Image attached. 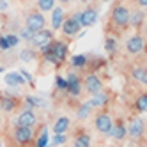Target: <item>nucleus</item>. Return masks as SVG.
<instances>
[{
	"label": "nucleus",
	"instance_id": "obj_1",
	"mask_svg": "<svg viewBox=\"0 0 147 147\" xmlns=\"http://www.w3.org/2000/svg\"><path fill=\"white\" fill-rule=\"evenodd\" d=\"M43 50V55L48 62H53V64H60L64 62L66 55H67V46L62 43V41H51L50 45H46Z\"/></svg>",
	"mask_w": 147,
	"mask_h": 147
},
{
	"label": "nucleus",
	"instance_id": "obj_2",
	"mask_svg": "<svg viewBox=\"0 0 147 147\" xmlns=\"http://www.w3.org/2000/svg\"><path fill=\"white\" fill-rule=\"evenodd\" d=\"M45 25H46V20H45V16L41 14V13H37V11L28 13L27 20H25V27L28 30H32V32H39V30L45 28Z\"/></svg>",
	"mask_w": 147,
	"mask_h": 147
},
{
	"label": "nucleus",
	"instance_id": "obj_3",
	"mask_svg": "<svg viewBox=\"0 0 147 147\" xmlns=\"http://www.w3.org/2000/svg\"><path fill=\"white\" fill-rule=\"evenodd\" d=\"M94 126H96V129L103 135H110L112 128H113V121L108 113H105V112H99L96 115V119H94Z\"/></svg>",
	"mask_w": 147,
	"mask_h": 147
},
{
	"label": "nucleus",
	"instance_id": "obj_4",
	"mask_svg": "<svg viewBox=\"0 0 147 147\" xmlns=\"http://www.w3.org/2000/svg\"><path fill=\"white\" fill-rule=\"evenodd\" d=\"M112 22L117 25V27H121V28L128 27L129 25V11L124 5H117L112 11Z\"/></svg>",
	"mask_w": 147,
	"mask_h": 147
},
{
	"label": "nucleus",
	"instance_id": "obj_5",
	"mask_svg": "<svg viewBox=\"0 0 147 147\" xmlns=\"http://www.w3.org/2000/svg\"><path fill=\"white\" fill-rule=\"evenodd\" d=\"M76 18H78V22H80V25H82V27H92L94 23L98 22L99 14H98L96 9L87 7V9H83L82 13H78V14H76Z\"/></svg>",
	"mask_w": 147,
	"mask_h": 147
},
{
	"label": "nucleus",
	"instance_id": "obj_6",
	"mask_svg": "<svg viewBox=\"0 0 147 147\" xmlns=\"http://www.w3.org/2000/svg\"><path fill=\"white\" fill-rule=\"evenodd\" d=\"M32 138H34L32 128H25V126H16L14 128V140L20 145H25L28 142H32Z\"/></svg>",
	"mask_w": 147,
	"mask_h": 147
},
{
	"label": "nucleus",
	"instance_id": "obj_7",
	"mask_svg": "<svg viewBox=\"0 0 147 147\" xmlns=\"http://www.w3.org/2000/svg\"><path fill=\"white\" fill-rule=\"evenodd\" d=\"M83 87H85V90L89 92V94H98V92H101V89H103V83H101V78L98 76V75H87L85 76V80H83Z\"/></svg>",
	"mask_w": 147,
	"mask_h": 147
},
{
	"label": "nucleus",
	"instance_id": "obj_8",
	"mask_svg": "<svg viewBox=\"0 0 147 147\" xmlns=\"http://www.w3.org/2000/svg\"><path fill=\"white\" fill-rule=\"evenodd\" d=\"M51 37H53V34H51L50 30L43 28V30H39V32L34 34V37H32V45L37 46V48H45L46 45L51 43Z\"/></svg>",
	"mask_w": 147,
	"mask_h": 147
},
{
	"label": "nucleus",
	"instance_id": "obj_9",
	"mask_svg": "<svg viewBox=\"0 0 147 147\" xmlns=\"http://www.w3.org/2000/svg\"><path fill=\"white\" fill-rule=\"evenodd\" d=\"M18 126H25V128H32V126L37 122V117H36V113H34V110L32 108H27V110H23L22 113L18 115Z\"/></svg>",
	"mask_w": 147,
	"mask_h": 147
},
{
	"label": "nucleus",
	"instance_id": "obj_10",
	"mask_svg": "<svg viewBox=\"0 0 147 147\" xmlns=\"http://www.w3.org/2000/svg\"><path fill=\"white\" fill-rule=\"evenodd\" d=\"M80 28H82V25H80V22H78L76 16L67 18V20H64V23H62V32H64L66 36H75V34H78Z\"/></svg>",
	"mask_w": 147,
	"mask_h": 147
},
{
	"label": "nucleus",
	"instance_id": "obj_11",
	"mask_svg": "<svg viewBox=\"0 0 147 147\" xmlns=\"http://www.w3.org/2000/svg\"><path fill=\"white\" fill-rule=\"evenodd\" d=\"M128 135L131 138H140L144 135V121L140 117H135L131 119V122L128 124Z\"/></svg>",
	"mask_w": 147,
	"mask_h": 147
},
{
	"label": "nucleus",
	"instance_id": "obj_12",
	"mask_svg": "<svg viewBox=\"0 0 147 147\" xmlns=\"http://www.w3.org/2000/svg\"><path fill=\"white\" fill-rule=\"evenodd\" d=\"M126 50H128L131 55L140 53V51L144 50V39H142V36H131L128 39V43H126Z\"/></svg>",
	"mask_w": 147,
	"mask_h": 147
},
{
	"label": "nucleus",
	"instance_id": "obj_13",
	"mask_svg": "<svg viewBox=\"0 0 147 147\" xmlns=\"http://www.w3.org/2000/svg\"><path fill=\"white\" fill-rule=\"evenodd\" d=\"M66 80H67V92L71 94V96H78V94L82 92V82H80V78L75 75V73H71Z\"/></svg>",
	"mask_w": 147,
	"mask_h": 147
},
{
	"label": "nucleus",
	"instance_id": "obj_14",
	"mask_svg": "<svg viewBox=\"0 0 147 147\" xmlns=\"http://www.w3.org/2000/svg\"><path fill=\"white\" fill-rule=\"evenodd\" d=\"M62 23H64V9L53 7L51 9V27L59 30V28H62Z\"/></svg>",
	"mask_w": 147,
	"mask_h": 147
},
{
	"label": "nucleus",
	"instance_id": "obj_15",
	"mask_svg": "<svg viewBox=\"0 0 147 147\" xmlns=\"http://www.w3.org/2000/svg\"><path fill=\"white\" fill-rule=\"evenodd\" d=\"M126 135H128V128L119 121V122H115L113 124V128L110 131V136H113L115 140H124L126 138Z\"/></svg>",
	"mask_w": 147,
	"mask_h": 147
},
{
	"label": "nucleus",
	"instance_id": "obj_16",
	"mask_svg": "<svg viewBox=\"0 0 147 147\" xmlns=\"http://www.w3.org/2000/svg\"><path fill=\"white\" fill-rule=\"evenodd\" d=\"M5 83L9 87H20V85H23L25 83V78L22 76V73H7L5 75Z\"/></svg>",
	"mask_w": 147,
	"mask_h": 147
},
{
	"label": "nucleus",
	"instance_id": "obj_17",
	"mask_svg": "<svg viewBox=\"0 0 147 147\" xmlns=\"http://www.w3.org/2000/svg\"><path fill=\"white\" fill-rule=\"evenodd\" d=\"M16 98L14 96H0V110H4V112H13L16 108Z\"/></svg>",
	"mask_w": 147,
	"mask_h": 147
},
{
	"label": "nucleus",
	"instance_id": "obj_18",
	"mask_svg": "<svg viewBox=\"0 0 147 147\" xmlns=\"http://www.w3.org/2000/svg\"><path fill=\"white\" fill-rule=\"evenodd\" d=\"M69 126H71V121L69 117H66V115H62V117H59L53 124V133H66L69 129Z\"/></svg>",
	"mask_w": 147,
	"mask_h": 147
},
{
	"label": "nucleus",
	"instance_id": "obj_19",
	"mask_svg": "<svg viewBox=\"0 0 147 147\" xmlns=\"http://www.w3.org/2000/svg\"><path fill=\"white\" fill-rule=\"evenodd\" d=\"M73 147H90V135L85 133V131H80V133L75 136Z\"/></svg>",
	"mask_w": 147,
	"mask_h": 147
},
{
	"label": "nucleus",
	"instance_id": "obj_20",
	"mask_svg": "<svg viewBox=\"0 0 147 147\" xmlns=\"http://www.w3.org/2000/svg\"><path fill=\"white\" fill-rule=\"evenodd\" d=\"M144 13L142 11H133V13H129V25L131 27H135V28H138L142 23H144Z\"/></svg>",
	"mask_w": 147,
	"mask_h": 147
},
{
	"label": "nucleus",
	"instance_id": "obj_21",
	"mask_svg": "<svg viewBox=\"0 0 147 147\" xmlns=\"http://www.w3.org/2000/svg\"><path fill=\"white\" fill-rule=\"evenodd\" d=\"M107 101H108L107 94H105V92L101 90V92H98V94H94V98L90 99V105H92L94 108H99V107H103V105L107 103Z\"/></svg>",
	"mask_w": 147,
	"mask_h": 147
},
{
	"label": "nucleus",
	"instance_id": "obj_22",
	"mask_svg": "<svg viewBox=\"0 0 147 147\" xmlns=\"http://www.w3.org/2000/svg\"><path fill=\"white\" fill-rule=\"evenodd\" d=\"M131 75L136 82H142V83H147V69L145 67H135L131 71Z\"/></svg>",
	"mask_w": 147,
	"mask_h": 147
},
{
	"label": "nucleus",
	"instance_id": "obj_23",
	"mask_svg": "<svg viewBox=\"0 0 147 147\" xmlns=\"http://www.w3.org/2000/svg\"><path fill=\"white\" fill-rule=\"evenodd\" d=\"M94 107L90 105V101H87V103H83V105H80V108H78V119H87L89 115H90V110H92Z\"/></svg>",
	"mask_w": 147,
	"mask_h": 147
},
{
	"label": "nucleus",
	"instance_id": "obj_24",
	"mask_svg": "<svg viewBox=\"0 0 147 147\" xmlns=\"http://www.w3.org/2000/svg\"><path fill=\"white\" fill-rule=\"evenodd\" d=\"M135 107L138 112H147V94H140L138 98H136V103H135Z\"/></svg>",
	"mask_w": 147,
	"mask_h": 147
},
{
	"label": "nucleus",
	"instance_id": "obj_25",
	"mask_svg": "<svg viewBox=\"0 0 147 147\" xmlns=\"http://www.w3.org/2000/svg\"><path fill=\"white\" fill-rule=\"evenodd\" d=\"M37 7H39V11H51V9L55 7V0H37Z\"/></svg>",
	"mask_w": 147,
	"mask_h": 147
},
{
	"label": "nucleus",
	"instance_id": "obj_26",
	"mask_svg": "<svg viewBox=\"0 0 147 147\" xmlns=\"http://www.w3.org/2000/svg\"><path fill=\"white\" fill-rule=\"evenodd\" d=\"M87 64V57L85 55H75L71 59V66L73 67H85Z\"/></svg>",
	"mask_w": 147,
	"mask_h": 147
},
{
	"label": "nucleus",
	"instance_id": "obj_27",
	"mask_svg": "<svg viewBox=\"0 0 147 147\" xmlns=\"http://www.w3.org/2000/svg\"><path fill=\"white\" fill-rule=\"evenodd\" d=\"M36 145H37V147H48V131H46L45 128H43V131L39 133Z\"/></svg>",
	"mask_w": 147,
	"mask_h": 147
},
{
	"label": "nucleus",
	"instance_id": "obj_28",
	"mask_svg": "<svg viewBox=\"0 0 147 147\" xmlns=\"http://www.w3.org/2000/svg\"><path fill=\"white\" fill-rule=\"evenodd\" d=\"M25 103L28 105V108H34V107H43V105H45V101H43V99H39V98H36V96H27Z\"/></svg>",
	"mask_w": 147,
	"mask_h": 147
},
{
	"label": "nucleus",
	"instance_id": "obj_29",
	"mask_svg": "<svg viewBox=\"0 0 147 147\" xmlns=\"http://www.w3.org/2000/svg\"><path fill=\"white\" fill-rule=\"evenodd\" d=\"M105 50H107L108 53H115V50H117V41L113 37H107V41H105Z\"/></svg>",
	"mask_w": 147,
	"mask_h": 147
},
{
	"label": "nucleus",
	"instance_id": "obj_30",
	"mask_svg": "<svg viewBox=\"0 0 147 147\" xmlns=\"http://www.w3.org/2000/svg\"><path fill=\"white\" fill-rule=\"evenodd\" d=\"M34 57H36V53H34V50H28V48L22 50V53H20V59H22L23 62H28V60H34Z\"/></svg>",
	"mask_w": 147,
	"mask_h": 147
},
{
	"label": "nucleus",
	"instance_id": "obj_31",
	"mask_svg": "<svg viewBox=\"0 0 147 147\" xmlns=\"http://www.w3.org/2000/svg\"><path fill=\"white\" fill-rule=\"evenodd\" d=\"M51 142H53L55 145H64V144L67 142V136H66L64 133H55V135H53V140H51Z\"/></svg>",
	"mask_w": 147,
	"mask_h": 147
},
{
	"label": "nucleus",
	"instance_id": "obj_32",
	"mask_svg": "<svg viewBox=\"0 0 147 147\" xmlns=\"http://www.w3.org/2000/svg\"><path fill=\"white\" fill-rule=\"evenodd\" d=\"M34 34H36V32H32V30H28L27 27H23L22 30H20V37H22V39H25V41H32Z\"/></svg>",
	"mask_w": 147,
	"mask_h": 147
},
{
	"label": "nucleus",
	"instance_id": "obj_33",
	"mask_svg": "<svg viewBox=\"0 0 147 147\" xmlns=\"http://www.w3.org/2000/svg\"><path fill=\"white\" fill-rule=\"evenodd\" d=\"M55 85H57V89H60V90H67V80H64L62 76H57V78H55Z\"/></svg>",
	"mask_w": 147,
	"mask_h": 147
},
{
	"label": "nucleus",
	"instance_id": "obj_34",
	"mask_svg": "<svg viewBox=\"0 0 147 147\" xmlns=\"http://www.w3.org/2000/svg\"><path fill=\"white\" fill-rule=\"evenodd\" d=\"M5 37H7V43H9V46H11V48L16 46V45L20 43V37H18L16 34H7Z\"/></svg>",
	"mask_w": 147,
	"mask_h": 147
},
{
	"label": "nucleus",
	"instance_id": "obj_35",
	"mask_svg": "<svg viewBox=\"0 0 147 147\" xmlns=\"http://www.w3.org/2000/svg\"><path fill=\"white\" fill-rule=\"evenodd\" d=\"M11 46H9V43H7V37L5 36H0V50H9Z\"/></svg>",
	"mask_w": 147,
	"mask_h": 147
},
{
	"label": "nucleus",
	"instance_id": "obj_36",
	"mask_svg": "<svg viewBox=\"0 0 147 147\" xmlns=\"http://www.w3.org/2000/svg\"><path fill=\"white\" fill-rule=\"evenodd\" d=\"M7 9V2L5 0H0V11H5Z\"/></svg>",
	"mask_w": 147,
	"mask_h": 147
},
{
	"label": "nucleus",
	"instance_id": "obj_37",
	"mask_svg": "<svg viewBox=\"0 0 147 147\" xmlns=\"http://www.w3.org/2000/svg\"><path fill=\"white\" fill-rule=\"evenodd\" d=\"M138 4H140L142 7H147V0H138Z\"/></svg>",
	"mask_w": 147,
	"mask_h": 147
},
{
	"label": "nucleus",
	"instance_id": "obj_38",
	"mask_svg": "<svg viewBox=\"0 0 147 147\" xmlns=\"http://www.w3.org/2000/svg\"><path fill=\"white\" fill-rule=\"evenodd\" d=\"M59 2H62V4H67V2H71V0H59Z\"/></svg>",
	"mask_w": 147,
	"mask_h": 147
},
{
	"label": "nucleus",
	"instance_id": "obj_39",
	"mask_svg": "<svg viewBox=\"0 0 147 147\" xmlns=\"http://www.w3.org/2000/svg\"><path fill=\"white\" fill-rule=\"evenodd\" d=\"M2 71H4V67H2V66H0V73H2Z\"/></svg>",
	"mask_w": 147,
	"mask_h": 147
},
{
	"label": "nucleus",
	"instance_id": "obj_40",
	"mask_svg": "<svg viewBox=\"0 0 147 147\" xmlns=\"http://www.w3.org/2000/svg\"><path fill=\"white\" fill-rule=\"evenodd\" d=\"M145 36H147V28H145Z\"/></svg>",
	"mask_w": 147,
	"mask_h": 147
},
{
	"label": "nucleus",
	"instance_id": "obj_41",
	"mask_svg": "<svg viewBox=\"0 0 147 147\" xmlns=\"http://www.w3.org/2000/svg\"><path fill=\"white\" fill-rule=\"evenodd\" d=\"M0 147H2V142H0Z\"/></svg>",
	"mask_w": 147,
	"mask_h": 147
},
{
	"label": "nucleus",
	"instance_id": "obj_42",
	"mask_svg": "<svg viewBox=\"0 0 147 147\" xmlns=\"http://www.w3.org/2000/svg\"><path fill=\"white\" fill-rule=\"evenodd\" d=\"M0 121H2V117H0Z\"/></svg>",
	"mask_w": 147,
	"mask_h": 147
}]
</instances>
